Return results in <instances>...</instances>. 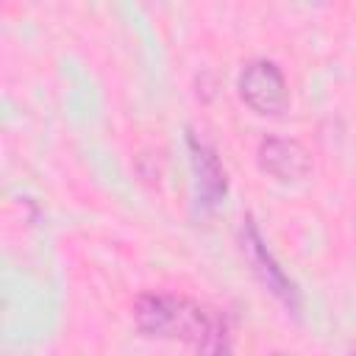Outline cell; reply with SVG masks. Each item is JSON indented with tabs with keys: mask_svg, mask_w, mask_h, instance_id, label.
I'll return each instance as SVG.
<instances>
[{
	"mask_svg": "<svg viewBox=\"0 0 356 356\" xmlns=\"http://www.w3.org/2000/svg\"><path fill=\"white\" fill-rule=\"evenodd\" d=\"M134 323L145 337L186 342L209 353L228 350V325L222 314L184 295H142L134 303Z\"/></svg>",
	"mask_w": 356,
	"mask_h": 356,
	"instance_id": "obj_1",
	"label": "cell"
},
{
	"mask_svg": "<svg viewBox=\"0 0 356 356\" xmlns=\"http://www.w3.org/2000/svg\"><path fill=\"white\" fill-rule=\"evenodd\" d=\"M239 97L259 114H278L289 103V89L273 61L256 58L239 72Z\"/></svg>",
	"mask_w": 356,
	"mask_h": 356,
	"instance_id": "obj_2",
	"label": "cell"
},
{
	"mask_svg": "<svg viewBox=\"0 0 356 356\" xmlns=\"http://www.w3.org/2000/svg\"><path fill=\"white\" fill-rule=\"evenodd\" d=\"M259 167L278 181H300L312 170V156L298 139L267 136L256 150Z\"/></svg>",
	"mask_w": 356,
	"mask_h": 356,
	"instance_id": "obj_3",
	"label": "cell"
},
{
	"mask_svg": "<svg viewBox=\"0 0 356 356\" xmlns=\"http://www.w3.org/2000/svg\"><path fill=\"white\" fill-rule=\"evenodd\" d=\"M245 248H248L250 264H253L256 275L264 281V286H267L275 298H281L289 309H300V295H298L295 284H292V281L286 278V273L275 264V259L270 256L267 245L261 242V236H259V231H256V225H253L250 220H248V228H245Z\"/></svg>",
	"mask_w": 356,
	"mask_h": 356,
	"instance_id": "obj_4",
	"label": "cell"
},
{
	"mask_svg": "<svg viewBox=\"0 0 356 356\" xmlns=\"http://www.w3.org/2000/svg\"><path fill=\"white\" fill-rule=\"evenodd\" d=\"M189 150H192V167L197 175L200 195L206 197V203H220V197L225 195V172L220 167V159L197 136H189Z\"/></svg>",
	"mask_w": 356,
	"mask_h": 356,
	"instance_id": "obj_5",
	"label": "cell"
}]
</instances>
